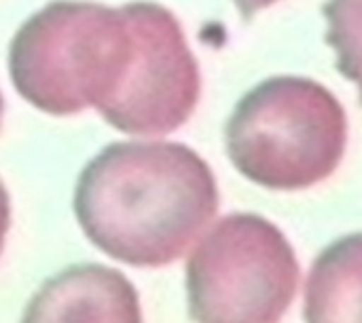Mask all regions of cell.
Returning <instances> with one entry per match:
<instances>
[{"instance_id":"6da1fadb","label":"cell","mask_w":362,"mask_h":323,"mask_svg":"<svg viewBox=\"0 0 362 323\" xmlns=\"http://www.w3.org/2000/svg\"><path fill=\"white\" fill-rule=\"evenodd\" d=\"M218 212L210 165L176 142H117L74 188V216L108 258L157 269L178 260Z\"/></svg>"},{"instance_id":"7a4b0ae2","label":"cell","mask_w":362,"mask_h":323,"mask_svg":"<svg viewBox=\"0 0 362 323\" xmlns=\"http://www.w3.org/2000/svg\"><path fill=\"white\" fill-rule=\"evenodd\" d=\"M134 38L123 8L53 0L28 17L8 44L17 93L45 114L100 108L121 87Z\"/></svg>"},{"instance_id":"3957f363","label":"cell","mask_w":362,"mask_h":323,"mask_svg":"<svg viewBox=\"0 0 362 323\" xmlns=\"http://www.w3.org/2000/svg\"><path fill=\"white\" fill-rule=\"evenodd\" d=\"M227 154L269 190L310 188L339 167L348 144L341 102L303 76H272L250 89L225 125Z\"/></svg>"},{"instance_id":"277c9868","label":"cell","mask_w":362,"mask_h":323,"mask_svg":"<svg viewBox=\"0 0 362 323\" xmlns=\"http://www.w3.org/2000/svg\"><path fill=\"white\" fill-rule=\"evenodd\" d=\"M299 286V264L280 228L257 214L218 220L187 260L195 323H280Z\"/></svg>"},{"instance_id":"5b68a950","label":"cell","mask_w":362,"mask_h":323,"mask_svg":"<svg viewBox=\"0 0 362 323\" xmlns=\"http://www.w3.org/2000/svg\"><path fill=\"white\" fill-rule=\"evenodd\" d=\"M121 8L134 38L132 63L121 87L98 108V114L129 135L172 133L199 104V63L170 8L151 0L127 2Z\"/></svg>"},{"instance_id":"8992f818","label":"cell","mask_w":362,"mask_h":323,"mask_svg":"<svg viewBox=\"0 0 362 323\" xmlns=\"http://www.w3.org/2000/svg\"><path fill=\"white\" fill-rule=\"evenodd\" d=\"M21 323H142L132 281L102 264H74L49 277L30 298Z\"/></svg>"},{"instance_id":"52a82bcc","label":"cell","mask_w":362,"mask_h":323,"mask_svg":"<svg viewBox=\"0 0 362 323\" xmlns=\"http://www.w3.org/2000/svg\"><path fill=\"white\" fill-rule=\"evenodd\" d=\"M305 323H362V233L316 258L305 284Z\"/></svg>"},{"instance_id":"ba28073f","label":"cell","mask_w":362,"mask_h":323,"mask_svg":"<svg viewBox=\"0 0 362 323\" xmlns=\"http://www.w3.org/2000/svg\"><path fill=\"white\" fill-rule=\"evenodd\" d=\"M327 44L337 53V70L358 85L362 104V0H327Z\"/></svg>"},{"instance_id":"9c48e42d","label":"cell","mask_w":362,"mask_h":323,"mask_svg":"<svg viewBox=\"0 0 362 323\" xmlns=\"http://www.w3.org/2000/svg\"><path fill=\"white\" fill-rule=\"evenodd\" d=\"M11 226V199H8V190L0 180V254L4 248V239Z\"/></svg>"},{"instance_id":"30bf717a","label":"cell","mask_w":362,"mask_h":323,"mask_svg":"<svg viewBox=\"0 0 362 323\" xmlns=\"http://www.w3.org/2000/svg\"><path fill=\"white\" fill-rule=\"evenodd\" d=\"M233 2H235V6H238V11H240L242 19H244V21H250L261 8L272 6V4L278 2V0H233Z\"/></svg>"},{"instance_id":"8fae6325","label":"cell","mask_w":362,"mask_h":323,"mask_svg":"<svg viewBox=\"0 0 362 323\" xmlns=\"http://www.w3.org/2000/svg\"><path fill=\"white\" fill-rule=\"evenodd\" d=\"M2 114H4V99H2V93H0V125H2Z\"/></svg>"}]
</instances>
